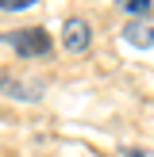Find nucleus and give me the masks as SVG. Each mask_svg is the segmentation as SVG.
<instances>
[{"label": "nucleus", "instance_id": "obj_3", "mask_svg": "<svg viewBox=\"0 0 154 157\" xmlns=\"http://www.w3.org/2000/svg\"><path fill=\"white\" fill-rule=\"evenodd\" d=\"M123 38H127L131 46H154V27H127Z\"/></svg>", "mask_w": 154, "mask_h": 157}, {"label": "nucleus", "instance_id": "obj_4", "mask_svg": "<svg viewBox=\"0 0 154 157\" xmlns=\"http://www.w3.org/2000/svg\"><path fill=\"white\" fill-rule=\"evenodd\" d=\"M35 0H0V8L4 12H23V8H31Z\"/></svg>", "mask_w": 154, "mask_h": 157}, {"label": "nucleus", "instance_id": "obj_1", "mask_svg": "<svg viewBox=\"0 0 154 157\" xmlns=\"http://www.w3.org/2000/svg\"><path fill=\"white\" fill-rule=\"evenodd\" d=\"M8 46H15V54H23V58H46L50 54V35L43 27H19L15 35H8Z\"/></svg>", "mask_w": 154, "mask_h": 157}, {"label": "nucleus", "instance_id": "obj_2", "mask_svg": "<svg viewBox=\"0 0 154 157\" xmlns=\"http://www.w3.org/2000/svg\"><path fill=\"white\" fill-rule=\"evenodd\" d=\"M62 42H66L69 54L89 50V23H85V19H69V23H66V35H62Z\"/></svg>", "mask_w": 154, "mask_h": 157}, {"label": "nucleus", "instance_id": "obj_5", "mask_svg": "<svg viewBox=\"0 0 154 157\" xmlns=\"http://www.w3.org/2000/svg\"><path fill=\"white\" fill-rule=\"evenodd\" d=\"M123 8H127V12H150V0H123Z\"/></svg>", "mask_w": 154, "mask_h": 157}, {"label": "nucleus", "instance_id": "obj_6", "mask_svg": "<svg viewBox=\"0 0 154 157\" xmlns=\"http://www.w3.org/2000/svg\"><path fill=\"white\" fill-rule=\"evenodd\" d=\"M127 157H146V153L143 150H127Z\"/></svg>", "mask_w": 154, "mask_h": 157}]
</instances>
